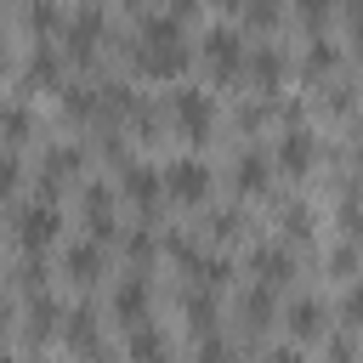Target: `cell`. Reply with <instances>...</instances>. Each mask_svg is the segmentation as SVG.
I'll return each mask as SVG.
<instances>
[{
  "label": "cell",
  "instance_id": "cell-1",
  "mask_svg": "<svg viewBox=\"0 0 363 363\" xmlns=\"http://www.w3.org/2000/svg\"><path fill=\"white\" fill-rule=\"evenodd\" d=\"M182 17L164 6V11H142L136 23V45H130V62L142 79H176L182 74Z\"/></svg>",
  "mask_w": 363,
  "mask_h": 363
},
{
  "label": "cell",
  "instance_id": "cell-2",
  "mask_svg": "<svg viewBox=\"0 0 363 363\" xmlns=\"http://www.w3.org/2000/svg\"><path fill=\"white\" fill-rule=\"evenodd\" d=\"M11 238L23 255H45L57 238H62V210L40 193L34 204H11Z\"/></svg>",
  "mask_w": 363,
  "mask_h": 363
},
{
  "label": "cell",
  "instance_id": "cell-3",
  "mask_svg": "<svg viewBox=\"0 0 363 363\" xmlns=\"http://www.w3.org/2000/svg\"><path fill=\"white\" fill-rule=\"evenodd\" d=\"M170 125H176V136H187V142H210V136H216V96L199 91V85H182V91L170 96Z\"/></svg>",
  "mask_w": 363,
  "mask_h": 363
},
{
  "label": "cell",
  "instance_id": "cell-4",
  "mask_svg": "<svg viewBox=\"0 0 363 363\" xmlns=\"http://www.w3.org/2000/svg\"><path fill=\"white\" fill-rule=\"evenodd\" d=\"M102 34H108V17H102L96 6H79V11H68V28H62V51H68V62H91Z\"/></svg>",
  "mask_w": 363,
  "mask_h": 363
},
{
  "label": "cell",
  "instance_id": "cell-5",
  "mask_svg": "<svg viewBox=\"0 0 363 363\" xmlns=\"http://www.w3.org/2000/svg\"><path fill=\"white\" fill-rule=\"evenodd\" d=\"M272 159H278V176L301 182V176H312V164H318V136H312L306 125H289V130L278 136Z\"/></svg>",
  "mask_w": 363,
  "mask_h": 363
},
{
  "label": "cell",
  "instance_id": "cell-6",
  "mask_svg": "<svg viewBox=\"0 0 363 363\" xmlns=\"http://www.w3.org/2000/svg\"><path fill=\"white\" fill-rule=\"evenodd\" d=\"M164 193L176 204H204L210 199V164L204 159H176L164 164Z\"/></svg>",
  "mask_w": 363,
  "mask_h": 363
},
{
  "label": "cell",
  "instance_id": "cell-7",
  "mask_svg": "<svg viewBox=\"0 0 363 363\" xmlns=\"http://www.w3.org/2000/svg\"><path fill=\"white\" fill-rule=\"evenodd\" d=\"M204 62H210V74H244V62H250L244 34L227 28V23H216V28L204 34Z\"/></svg>",
  "mask_w": 363,
  "mask_h": 363
},
{
  "label": "cell",
  "instance_id": "cell-8",
  "mask_svg": "<svg viewBox=\"0 0 363 363\" xmlns=\"http://www.w3.org/2000/svg\"><path fill=\"white\" fill-rule=\"evenodd\" d=\"M272 176H278V159H272V153H261V147H244V153H238V164H233V182H238V193H244V199H261V193L272 187Z\"/></svg>",
  "mask_w": 363,
  "mask_h": 363
},
{
  "label": "cell",
  "instance_id": "cell-9",
  "mask_svg": "<svg viewBox=\"0 0 363 363\" xmlns=\"http://www.w3.org/2000/svg\"><path fill=\"white\" fill-rule=\"evenodd\" d=\"M113 204H119V193H113V187H102V182H91V187H85V199H79V216H85L91 238H113V233H119V216H113Z\"/></svg>",
  "mask_w": 363,
  "mask_h": 363
},
{
  "label": "cell",
  "instance_id": "cell-10",
  "mask_svg": "<svg viewBox=\"0 0 363 363\" xmlns=\"http://www.w3.org/2000/svg\"><path fill=\"white\" fill-rule=\"evenodd\" d=\"M119 193H125L136 210H153L159 199H170V193H164V170H153V164H142V159L125 164V187H119Z\"/></svg>",
  "mask_w": 363,
  "mask_h": 363
},
{
  "label": "cell",
  "instance_id": "cell-11",
  "mask_svg": "<svg viewBox=\"0 0 363 363\" xmlns=\"http://www.w3.org/2000/svg\"><path fill=\"white\" fill-rule=\"evenodd\" d=\"M62 340H68L74 357H102V352H108V346H102V329H96V318H91V306H74V312L62 318Z\"/></svg>",
  "mask_w": 363,
  "mask_h": 363
},
{
  "label": "cell",
  "instance_id": "cell-12",
  "mask_svg": "<svg viewBox=\"0 0 363 363\" xmlns=\"http://www.w3.org/2000/svg\"><path fill=\"white\" fill-rule=\"evenodd\" d=\"M62 272H68V284H96L102 278V238H79V244H68V255H62Z\"/></svg>",
  "mask_w": 363,
  "mask_h": 363
},
{
  "label": "cell",
  "instance_id": "cell-13",
  "mask_svg": "<svg viewBox=\"0 0 363 363\" xmlns=\"http://www.w3.org/2000/svg\"><path fill=\"white\" fill-rule=\"evenodd\" d=\"M250 272H255L261 284L284 289V284H289V272H295V255H289V244H255V255H250Z\"/></svg>",
  "mask_w": 363,
  "mask_h": 363
},
{
  "label": "cell",
  "instance_id": "cell-14",
  "mask_svg": "<svg viewBox=\"0 0 363 363\" xmlns=\"http://www.w3.org/2000/svg\"><path fill=\"white\" fill-rule=\"evenodd\" d=\"M244 74L255 79V91H267V96H272V91L284 85L289 62H284V51H272V45H255V51H250V62H244Z\"/></svg>",
  "mask_w": 363,
  "mask_h": 363
},
{
  "label": "cell",
  "instance_id": "cell-15",
  "mask_svg": "<svg viewBox=\"0 0 363 363\" xmlns=\"http://www.w3.org/2000/svg\"><path fill=\"white\" fill-rule=\"evenodd\" d=\"M113 323H125V329L147 323V278H125L113 289Z\"/></svg>",
  "mask_w": 363,
  "mask_h": 363
},
{
  "label": "cell",
  "instance_id": "cell-16",
  "mask_svg": "<svg viewBox=\"0 0 363 363\" xmlns=\"http://www.w3.org/2000/svg\"><path fill=\"white\" fill-rule=\"evenodd\" d=\"M284 323H289V335L306 346V340H318V335H323V323H329V306H323V301H312V295H301V301L289 306V318H284Z\"/></svg>",
  "mask_w": 363,
  "mask_h": 363
},
{
  "label": "cell",
  "instance_id": "cell-17",
  "mask_svg": "<svg viewBox=\"0 0 363 363\" xmlns=\"http://www.w3.org/2000/svg\"><path fill=\"white\" fill-rule=\"evenodd\" d=\"M23 23L34 40H51L68 28V11H62V0H23Z\"/></svg>",
  "mask_w": 363,
  "mask_h": 363
},
{
  "label": "cell",
  "instance_id": "cell-18",
  "mask_svg": "<svg viewBox=\"0 0 363 363\" xmlns=\"http://www.w3.org/2000/svg\"><path fill=\"white\" fill-rule=\"evenodd\" d=\"M57 329H62V306H57V295H51V289H28V335L45 340V335H57Z\"/></svg>",
  "mask_w": 363,
  "mask_h": 363
},
{
  "label": "cell",
  "instance_id": "cell-19",
  "mask_svg": "<svg viewBox=\"0 0 363 363\" xmlns=\"http://www.w3.org/2000/svg\"><path fill=\"white\" fill-rule=\"evenodd\" d=\"M28 136H34V113H28V102L23 96H11V108H6V147H28Z\"/></svg>",
  "mask_w": 363,
  "mask_h": 363
},
{
  "label": "cell",
  "instance_id": "cell-20",
  "mask_svg": "<svg viewBox=\"0 0 363 363\" xmlns=\"http://www.w3.org/2000/svg\"><path fill=\"white\" fill-rule=\"evenodd\" d=\"M272 295H278V289L261 284V278L244 289V318H250V329H267V323H272Z\"/></svg>",
  "mask_w": 363,
  "mask_h": 363
},
{
  "label": "cell",
  "instance_id": "cell-21",
  "mask_svg": "<svg viewBox=\"0 0 363 363\" xmlns=\"http://www.w3.org/2000/svg\"><path fill=\"white\" fill-rule=\"evenodd\" d=\"M284 238H289V244H306V238H312V204H301V199L284 204Z\"/></svg>",
  "mask_w": 363,
  "mask_h": 363
},
{
  "label": "cell",
  "instance_id": "cell-22",
  "mask_svg": "<svg viewBox=\"0 0 363 363\" xmlns=\"http://www.w3.org/2000/svg\"><path fill=\"white\" fill-rule=\"evenodd\" d=\"M130 357H164V335L153 329V318L130 329Z\"/></svg>",
  "mask_w": 363,
  "mask_h": 363
},
{
  "label": "cell",
  "instance_id": "cell-23",
  "mask_svg": "<svg viewBox=\"0 0 363 363\" xmlns=\"http://www.w3.org/2000/svg\"><path fill=\"white\" fill-rule=\"evenodd\" d=\"M238 233H244V216H238V210H221V216H210V227H204L210 244H233Z\"/></svg>",
  "mask_w": 363,
  "mask_h": 363
},
{
  "label": "cell",
  "instance_id": "cell-24",
  "mask_svg": "<svg viewBox=\"0 0 363 363\" xmlns=\"http://www.w3.org/2000/svg\"><path fill=\"white\" fill-rule=\"evenodd\" d=\"M335 68V40H312L306 45V74H329Z\"/></svg>",
  "mask_w": 363,
  "mask_h": 363
},
{
  "label": "cell",
  "instance_id": "cell-25",
  "mask_svg": "<svg viewBox=\"0 0 363 363\" xmlns=\"http://www.w3.org/2000/svg\"><path fill=\"white\" fill-rule=\"evenodd\" d=\"M278 11H284L278 0H250V6H244V23H255V28H272V23H278Z\"/></svg>",
  "mask_w": 363,
  "mask_h": 363
},
{
  "label": "cell",
  "instance_id": "cell-26",
  "mask_svg": "<svg viewBox=\"0 0 363 363\" xmlns=\"http://www.w3.org/2000/svg\"><path fill=\"white\" fill-rule=\"evenodd\" d=\"M295 11H301L312 28H323V23L335 17V0H295Z\"/></svg>",
  "mask_w": 363,
  "mask_h": 363
},
{
  "label": "cell",
  "instance_id": "cell-27",
  "mask_svg": "<svg viewBox=\"0 0 363 363\" xmlns=\"http://www.w3.org/2000/svg\"><path fill=\"white\" fill-rule=\"evenodd\" d=\"M340 323H346V329H357V323H363V289H352V295L340 301Z\"/></svg>",
  "mask_w": 363,
  "mask_h": 363
},
{
  "label": "cell",
  "instance_id": "cell-28",
  "mask_svg": "<svg viewBox=\"0 0 363 363\" xmlns=\"http://www.w3.org/2000/svg\"><path fill=\"white\" fill-rule=\"evenodd\" d=\"M335 272H340V278H352V272H357V250H352V244H340V250H335Z\"/></svg>",
  "mask_w": 363,
  "mask_h": 363
},
{
  "label": "cell",
  "instance_id": "cell-29",
  "mask_svg": "<svg viewBox=\"0 0 363 363\" xmlns=\"http://www.w3.org/2000/svg\"><path fill=\"white\" fill-rule=\"evenodd\" d=\"M164 6H170L176 17H193V11H199V0H164Z\"/></svg>",
  "mask_w": 363,
  "mask_h": 363
},
{
  "label": "cell",
  "instance_id": "cell-30",
  "mask_svg": "<svg viewBox=\"0 0 363 363\" xmlns=\"http://www.w3.org/2000/svg\"><path fill=\"white\" fill-rule=\"evenodd\" d=\"M216 6H221V11H238V17H244V6H250V0H216Z\"/></svg>",
  "mask_w": 363,
  "mask_h": 363
},
{
  "label": "cell",
  "instance_id": "cell-31",
  "mask_svg": "<svg viewBox=\"0 0 363 363\" xmlns=\"http://www.w3.org/2000/svg\"><path fill=\"white\" fill-rule=\"evenodd\" d=\"M130 6H136V0H130Z\"/></svg>",
  "mask_w": 363,
  "mask_h": 363
}]
</instances>
